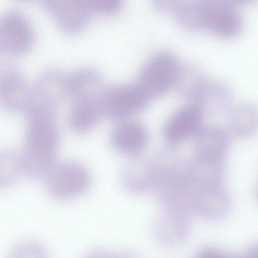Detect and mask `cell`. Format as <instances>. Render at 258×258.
Wrapping results in <instances>:
<instances>
[{
	"label": "cell",
	"mask_w": 258,
	"mask_h": 258,
	"mask_svg": "<svg viewBox=\"0 0 258 258\" xmlns=\"http://www.w3.org/2000/svg\"><path fill=\"white\" fill-rule=\"evenodd\" d=\"M53 106L33 98L26 110L27 123L20 154L23 173L45 178L54 165L58 133Z\"/></svg>",
	"instance_id": "cell-1"
},
{
	"label": "cell",
	"mask_w": 258,
	"mask_h": 258,
	"mask_svg": "<svg viewBox=\"0 0 258 258\" xmlns=\"http://www.w3.org/2000/svg\"><path fill=\"white\" fill-rule=\"evenodd\" d=\"M178 23L189 29H204L224 37L240 32L241 15L230 0L185 1L176 15Z\"/></svg>",
	"instance_id": "cell-2"
},
{
	"label": "cell",
	"mask_w": 258,
	"mask_h": 258,
	"mask_svg": "<svg viewBox=\"0 0 258 258\" xmlns=\"http://www.w3.org/2000/svg\"><path fill=\"white\" fill-rule=\"evenodd\" d=\"M180 66L173 52L158 51L141 68L137 83L149 98L160 96L174 87Z\"/></svg>",
	"instance_id": "cell-3"
},
{
	"label": "cell",
	"mask_w": 258,
	"mask_h": 258,
	"mask_svg": "<svg viewBox=\"0 0 258 258\" xmlns=\"http://www.w3.org/2000/svg\"><path fill=\"white\" fill-rule=\"evenodd\" d=\"M149 98L137 83L105 88L100 98L102 115L112 119H125L143 109Z\"/></svg>",
	"instance_id": "cell-4"
},
{
	"label": "cell",
	"mask_w": 258,
	"mask_h": 258,
	"mask_svg": "<svg viewBox=\"0 0 258 258\" xmlns=\"http://www.w3.org/2000/svg\"><path fill=\"white\" fill-rule=\"evenodd\" d=\"M45 178L49 192L59 200L69 199L83 194L90 183L87 169L73 161L55 164Z\"/></svg>",
	"instance_id": "cell-5"
},
{
	"label": "cell",
	"mask_w": 258,
	"mask_h": 258,
	"mask_svg": "<svg viewBox=\"0 0 258 258\" xmlns=\"http://www.w3.org/2000/svg\"><path fill=\"white\" fill-rule=\"evenodd\" d=\"M33 97L19 67L10 60L0 61V104L12 111L26 110Z\"/></svg>",
	"instance_id": "cell-6"
},
{
	"label": "cell",
	"mask_w": 258,
	"mask_h": 258,
	"mask_svg": "<svg viewBox=\"0 0 258 258\" xmlns=\"http://www.w3.org/2000/svg\"><path fill=\"white\" fill-rule=\"evenodd\" d=\"M0 34L4 49L16 54L27 52L34 40V32L29 20L16 10L6 11L1 16Z\"/></svg>",
	"instance_id": "cell-7"
},
{
	"label": "cell",
	"mask_w": 258,
	"mask_h": 258,
	"mask_svg": "<svg viewBox=\"0 0 258 258\" xmlns=\"http://www.w3.org/2000/svg\"><path fill=\"white\" fill-rule=\"evenodd\" d=\"M42 6L60 28L70 33L83 28L92 13L87 0H44Z\"/></svg>",
	"instance_id": "cell-8"
},
{
	"label": "cell",
	"mask_w": 258,
	"mask_h": 258,
	"mask_svg": "<svg viewBox=\"0 0 258 258\" xmlns=\"http://www.w3.org/2000/svg\"><path fill=\"white\" fill-rule=\"evenodd\" d=\"M190 198V209L201 217L211 221L223 218L230 207L228 196L219 185L194 186Z\"/></svg>",
	"instance_id": "cell-9"
},
{
	"label": "cell",
	"mask_w": 258,
	"mask_h": 258,
	"mask_svg": "<svg viewBox=\"0 0 258 258\" xmlns=\"http://www.w3.org/2000/svg\"><path fill=\"white\" fill-rule=\"evenodd\" d=\"M204 114L201 108L194 103L180 107L169 118L164 127L165 139L176 143L195 137L201 128Z\"/></svg>",
	"instance_id": "cell-10"
},
{
	"label": "cell",
	"mask_w": 258,
	"mask_h": 258,
	"mask_svg": "<svg viewBox=\"0 0 258 258\" xmlns=\"http://www.w3.org/2000/svg\"><path fill=\"white\" fill-rule=\"evenodd\" d=\"M232 93L229 87L220 81L205 82L192 100L204 114L218 115L228 111L231 105Z\"/></svg>",
	"instance_id": "cell-11"
},
{
	"label": "cell",
	"mask_w": 258,
	"mask_h": 258,
	"mask_svg": "<svg viewBox=\"0 0 258 258\" xmlns=\"http://www.w3.org/2000/svg\"><path fill=\"white\" fill-rule=\"evenodd\" d=\"M188 214L167 210L156 222L154 234L160 243L176 245L184 241L190 230Z\"/></svg>",
	"instance_id": "cell-12"
},
{
	"label": "cell",
	"mask_w": 258,
	"mask_h": 258,
	"mask_svg": "<svg viewBox=\"0 0 258 258\" xmlns=\"http://www.w3.org/2000/svg\"><path fill=\"white\" fill-rule=\"evenodd\" d=\"M148 132L141 123L133 121L120 122L112 132L111 143L118 151L136 155L146 146Z\"/></svg>",
	"instance_id": "cell-13"
},
{
	"label": "cell",
	"mask_w": 258,
	"mask_h": 258,
	"mask_svg": "<svg viewBox=\"0 0 258 258\" xmlns=\"http://www.w3.org/2000/svg\"><path fill=\"white\" fill-rule=\"evenodd\" d=\"M33 94L39 100L54 106L69 95L68 76L56 69L45 71L36 82Z\"/></svg>",
	"instance_id": "cell-14"
},
{
	"label": "cell",
	"mask_w": 258,
	"mask_h": 258,
	"mask_svg": "<svg viewBox=\"0 0 258 258\" xmlns=\"http://www.w3.org/2000/svg\"><path fill=\"white\" fill-rule=\"evenodd\" d=\"M137 155L126 164L122 180L130 190L141 192L155 185L156 171L153 160Z\"/></svg>",
	"instance_id": "cell-15"
},
{
	"label": "cell",
	"mask_w": 258,
	"mask_h": 258,
	"mask_svg": "<svg viewBox=\"0 0 258 258\" xmlns=\"http://www.w3.org/2000/svg\"><path fill=\"white\" fill-rule=\"evenodd\" d=\"M69 95L75 100L99 98L105 87L101 75L96 70L82 68L68 75Z\"/></svg>",
	"instance_id": "cell-16"
},
{
	"label": "cell",
	"mask_w": 258,
	"mask_h": 258,
	"mask_svg": "<svg viewBox=\"0 0 258 258\" xmlns=\"http://www.w3.org/2000/svg\"><path fill=\"white\" fill-rule=\"evenodd\" d=\"M100 98L75 100L69 114V125L73 132L84 133L95 126L102 115Z\"/></svg>",
	"instance_id": "cell-17"
},
{
	"label": "cell",
	"mask_w": 258,
	"mask_h": 258,
	"mask_svg": "<svg viewBox=\"0 0 258 258\" xmlns=\"http://www.w3.org/2000/svg\"><path fill=\"white\" fill-rule=\"evenodd\" d=\"M196 155L222 159L229 146V138L223 129L217 127L200 128L195 136Z\"/></svg>",
	"instance_id": "cell-18"
},
{
	"label": "cell",
	"mask_w": 258,
	"mask_h": 258,
	"mask_svg": "<svg viewBox=\"0 0 258 258\" xmlns=\"http://www.w3.org/2000/svg\"><path fill=\"white\" fill-rule=\"evenodd\" d=\"M207 79L204 71L196 64H181L174 85L180 95L191 100Z\"/></svg>",
	"instance_id": "cell-19"
},
{
	"label": "cell",
	"mask_w": 258,
	"mask_h": 258,
	"mask_svg": "<svg viewBox=\"0 0 258 258\" xmlns=\"http://www.w3.org/2000/svg\"><path fill=\"white\" fill-rule=\"evenodd\" d=\"M230 123L233 131L242 137L252 135L257 125V108L249 103L235 106L230 112Z\"/></svg>",
	"instance_id": "cell-20"
},
{
	"label": "cell",
	"mask_w": 258,
	"mask_h": 258,
	"mask_svg": "<svg viewBox=\"0 0 258 258\" xmlns=\"http://www.w3.org/2000/svg\"><path fill=\"white\" fill-rule=\"evenodd\" d=\"M23 173L20 154L11 149L0 150V187L14 184Z\"/></svg>",
	"instance_id": "cell-21"
},
{
	"label": "cell",
	"mask_w": 258,
	"mask_h": 258,
	"mask_svg": "<svg viewBox=\"0 0 258 258\" xmlns=\"http://www.w3.org/2000/svg\"><path fill=\"white\" fill-rule=\"evenodd\" d=\"M8 258H49L46 248L35 241L20 243L10 252Z\"/></svg>",
	"instance_id": "cell-22"
},
{
	"label": "cell",
	"mask_w": 258,
	"mask_h": 258,
	"mask_svg": "<svg viewBox=\"0 0 258 258\" xmlns=\"http://www.w3.org/2000/svg\"><path fill=\"white\" fill-rule=\"evenodd\" d=\"M91 12L108 14L115 12L120 6L121 0H87Z\"/></svg>",
	"instance_id": "cell-23"
},
{
	"label": "cell",
	"mask_w": 258,
	"mask_h": 258,
	"mask_svg": "<svg viewBox=\"0 0 258 258\" xmlns=\"http://www.w3.org/2000/svg\"><path fill=\"white\" fill-rule=\"evenodd\" d=\"M227 252L215 247H208L201 249L194 258H226Z\"/></svg>",
	"instance_id": "cell-24"
},
{
	"label": "cell",
	"mask_w": 258,
	"mask_h": 258,
	"mask_svg": "<svg viewBox=\"0 0 258 258\" xmlns=\"http://www.w3.org/2000/svg\"><path fill=\"white\" fill-rule=\"evenodd\" d=\"M257 248L254 245L242 253L227 252L226 258H257Z\"/></svg>",
	"instance_id": "cell-25"
},
{
	"label": "cell",
	"mask_w": 258,
	"mask_h": 258,
	"mask_svg": "<svg viewBox=\"0 0 258 258\" xmlns=\"http://www.w3.org/2000/svg\"><path fill=\"white\" fill-rule=\"evenodd\" d=\"M84 258H117V255L105 250H97L89 252Z\"/></svg>",
	"instance_id": "cell-26"
},
{
	"label": "cell",
	"mask_w": 258,
	"mask_h": 258,
	"mask_svg": "<svg viewBox=\"0 0 258 258\" xmlns=\"http://www.w3.org/2000/svg\"><path fill=\"white\" fill-rule=\"evenodd\" d=\"M117 258H140L133 252L125 251L117 255Z\"/></svg>",
	"instance_id": "cell-27"
},
{
	"label": "cell",
	"mask_w": 258,
	"mask_h": 258,
	"mask_svg": "<svg viewBox=\"0 0 258 258\" xmlns=\"http://www.w3.org/2000/svg\"><path fill=\"white\" fill-rule=\"evenodd\" d=\"M2 49H4V47H3V42H2V38H1V34H0V51L2 50Z\"/></svg>",
	"instance_id": "cell-28"
}]
</instances>
